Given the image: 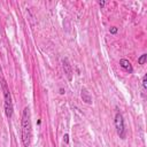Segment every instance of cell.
Returning a JSON list of instances; mask_svg holds the SVG:
<instances>
[{
	"label": "cell",
	"instance_id": "cell-2",
	"mask_svg": "<svg viewBox=\"0 0 147 147\" xmlns=\"http://www.w3.org/2000/svg\"><path fill=\"white\" fill-rule=\"evenodd\" d=\"M1 85H2V92H3V98H5V113H6V116L10 118L13 116V101H11L10 92L7 86V83L3 79H2Z\"/></svg>",
	"mask_w": 147,
	"mask_h": 147
},
{
	"label": "cell",
	"instance_id": "cell-4",
	"mask_svg": "<svg viewBox=\"0 0 147 147\" xmlns=\"http://www.w3.org/2000/svg\"><path fill=\"white\" fill-rule=\"evenodd\" d=\"M62 64H63V69H64V74L67 76V78L69 80L72 79V68H71V64L69 63V60L67 57L62 59Z\"/></svg>",
	"mask_w": 147,
	"mask_h": 147
},
{
	"label": "cell",
	"instance_id": "cell-11",
	"mask_svg": "<svg viewBox=\"0 0 147 147\" xmlns=\"http://www.w3.org/2000/svg\"><path fill=\"white\" fill-rule=\"evenodd\" d=\"M106 5V2L105 1H99V6L101 7V8H103V6Z\"/></svg>",
	"mask_w": 147,
	"mask_h": 147
},
{
	"label": "cell",
	"instance_id": "cell-3",
	"mask_svg": "<svg viewBox=\"0 0 147 147\" xmlns=\"http://www.w3.org/2000/svg\"><path fill=\"white\" fill-rule=\"evenodd\" d=\"M115 126H116V131H117V134L119 136V138L125 139L126 131H125V125H124V118L119 111H117L115 114Z\"/></svg>",
	"mask_w": 147,
	"mask_h": 147
},
{
	"label": "cell",
	"instance_id": "cell-5",
	"mask_svg": "<svg viewBox=\"0 0 147 147\" xmlns=\"http://www.w3.org/2000/svg\"><path fill=\"white\" fill-rule=\"evenodd\" d=\"M119 65H121L125 71H127L129 74H132V72H133V68H132L131 63L129 62V60H126V59H121V60H119Z\"/></svg>",
	"mask_w": 147,
	"mask_h": 147
},
{
	"label": "cell",
	"instance_id": "cell-9",
	"mask_svg": "<svg viewBox=\"0 0 147 147\" xmlns=\"http://www.w3.org/2000/svg\"><path fill=\"white\" fill-rule=\"evenodd\" d=\"M117 31H118V29H117L116 26H111V28L109 29V32H110L111 34H115V33H117Z\"/></svg>",
	"mask_w": 147,
	"mask_h": 147
},
{
	"label": "cell",
	"instance_id": "cell-8",
	"mask_svg": "<svg viewBox=\"0 0 147 147\" xmlns=\"http://www.w3.org/2000/svg\"><path fill=\"white\" fill-rule=\"evenodd\" d=\"M142 87H144V90H147V75H145L142 77Z\"/></svg>",
	"mask_w": 147,
	"mask_h": 147
},
{
	"label": "cell",
	"instance_id": "cell-7",
	"mask_svg": "<svg viewBox=\"0 0 147 147\" xmlns=\"http://www.w3.org/2000/svg\"><path fill=\"white\" fill-rule=\"evenodd\" d=\"M146 60H147V54L145 53V54H142V55L138 59V63H139V64H145V63H146Z\"/></svg>",
	"mask_w": 147,
	"mask_h": 147
},
{
	"label": "cell",
	"instance_id": "cell-6",
	"mask_svg": "<svg viewBox=\"0 0 147 147\" xmlns=\"http://www.w3.org/2000/svg\"><path fill=\"white\" fill-rule=\"evenodd\" d=\"M80 96H82V100L85 102V103H92V98H91V95H90V93H88V91L85 88V87H83L82 88V92H80Z\"/></svg>",
	"mask_w": 147,
	"mask_h": 147
},
{
	"label": "cell",
	"instance_id": "cell-10",
	"mask_svg": "<svg viewBox=\"0 0 147 147\" xmlns=\"http://www.w3.org/2000/svg\"><path fill=\"white\" fill-rule=\"evenodd\" d=\"M63 140H64V142H65V144H68V142H69V136H68L67 133L63 136Z\"/></svg>",
	"mask_w": 147,
	"mask_h": 147
},
{
	"label": "cell",
	"instance_id": "cell-12",
	"mask_svg": "<svg viewBox=\"0 0 147 147\" xmlns=\"http://www.w3.org/2000/svg\"><path fill=\"white\" fill-rule=\"evenodd\" d=\"M60 93H61V94H64V90H63V88H60Z\"/></svg>",
	"mask_w": 147,
	"mask_h": 147
},
{
	"label": "cell",
	"instance_id": "cell-1",
	"mask_svg": "<svg viewBox=\"0 0 147 147\" xmlns=\"http://www.w3.org/2000/svg\"><path fill=\"white\" fill-rule=\"evenodd\" d=\"M31 141V115L28 107L24 108L22 114V142L24 147H28Z\"/></svg>",
	"mask_w": 147,
	"mask_h": 147
}]
</instances>
